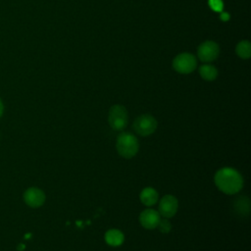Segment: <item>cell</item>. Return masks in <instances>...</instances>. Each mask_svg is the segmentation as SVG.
Returning a JSON list of instances; mask_svg holds the SVG:
<instances>
[{
  "mask_svg": "<svg viewBox=\"0 0 251 251\" xmlns=\"http://www.w3.org/2000/svg\"><path fill=\"white\" fill-rule=\"evenodd\" d=\"M235 51L238 57H240L241 59H248L251 56V44L249 41L247 40H242L240 41L236 47H235Z\"/></svg>",
  "mask_w": 251,
  "mask_h": 251,
  "instance_id": "14",
  "label": "cell"
},
{
  "mask_svg": "<svg viewBox=\"0 0 251 251\" xmlns=\"http://www.w3.org/2000/svg\"><path fill=\"white\" fill-rule=\"evenodd\" d=\"M199 74L203 79L212 81L218 76V70L212 65H202L199 68Z\"/></svg>",
  "mask_w": 251,
  "mask_h": 251,
  "instance_id": "12",
  "label": "cell"
},
{
  "mask_svg": "<svg viewBox=\"0 0 251 251\" xmlns=\"http://www.w3.org/2000/svg\"><path fill=\"white\" fill-rule=\"evenodd\" d=\"M209 6L211 7L212 10L220 12L224 7V3L222 0H209Z\"/></svg>",
  "mask_w": 251,
  "mask_h": 251,
  "instance_id": "16",
  "label": "cell"
},
{
  "mask_svg": "<svg viewBox=\"0 0 251 251\" xmlns=\"http://www.w3.org/2000/svg\"><path fill=\"white\" fill-rule=\"evenodd\" d=\"M2 113H3V104H2V102H1V100H0V117H1Z\"/></svg>",
  "mask_w": 251,
  "mask_h": 251,
  "instance_id": "18",
  "label": "cell"
},
{
  "mask_svg": "<svg viewBox=\"0 0 251 251\" xmlns=\"http://www.w3.org/2000/svg\"><path fill=\"white\" fill-rule=\"evenodd\" d=\"M197 66L196 57L191 53H180L173 60V68L179 74H190Z\"/></svg>",
  "mask_w": 251,
  "mask_h": 251,
  "instance_id": "3",
  "label": "cell"
},
{
  "mask_svg": "<svg viewBox=\"0 0 251 251\" xmlns=\"http://www.w3.org/2000/svg\"><path fill=\"white\" fill-rule=\"evenodd\" d=\"M220 19L222 21H227L229 19V14L228 13H222L220 16Z\"/></svg>",
  "mask_w": 251,
  "mask_h": 251,
  "instance_id": "17",
  "label": "cell"
},
{
  "mask_svg": "<svg viewBox=\"0 0 251 251\" xmlns=\"http://www.w3.org/2000/svg\"><path fill=\"white\" fill-rule=\"evenodd\" d=\"M24 199H25V202L28 206H30L32 208H37V207L41 206L44 203L45 194L39 188L30 187L25 192Z\"/></svg>",
  "mask_w": 251,
  "mask_h": 251,
  "instance_id": "8",
  "label": "cell"
},
{
  "mask_svg": "<svg viewBox=\"0 0 251 251\" xmlns=\"http://www.w3.org/2000/svg\"><path fill=\"white\" fill-rule=\"evenodd\" d=\"M118 153L125 158H132L136 155L139 145L137 138L130 132H122L119 134L116 142Z\"/></svg>",
  "mask_w": 251,
  "mask_h": 251,
  "instance_id": "2",
  "label": "cell"
},
{
  "mask_svg": "<svg viewBox=\"0 0 251 251\" xmlns=\"http://www.w3.org/2000/svg\"><path fill=\"white\" fill-rule=\"evenodd\" d=\"M160 221V214L156 210L146 209L139 215V222L141 226L147 229H153L157 227Z\"/></svg>",
  "mask_w": 251,
  "mask_h": 251,
  "instance_id": "9",
  "label": "cell"
},
{
  "mask_svg": "<svg viewBox=\"0 0 251 251\" xmlns=\"http://www.w3.org/2000/svg\"><path fill=\"white\" fill-rule=\"evenodd\" d=\"M157 226L159 227L160 231L163 232V233H168V232L171 230V228H172L171 223H170L166 218H165V219H162V220L160 219L159 224H158Z\"/></svg>",
  "mask_w": 251,
  "mask_h": 251,
  "instance_id": "15",
  "label": "cell"
},
{
  "mask_svg": "<svg viewBox=\"0 0 251 251\" xmlns=\"http://www.w3.org/2000/svg\"><path fill=\"white\" fill-rule=\"evenodd\" d=\"M215 183L226 194H234L243 186V178L240 174L231 168H223L215 175Z\"/></svg>",
  "mask_w": 251,
  "mask_h": 251,
  "instance_id": "1",
  "label": "cell"
},
{
  "mask_svg": "<svg viewBox=\"0 0 251 251\" xmlns=\"http://www.w3.org/2000/svg\"><path fill=\"white\" fill-rule=\"evenodd\" d=\"M157 125V121L154 117L149 114H144L135 119L132 127L137 134L141 136H147L155 131Z\"/></svg>",
  "mask_w": 251,
  "mask_h": 251,
  "instance_id": "5",
  "label": "cell"
},
{
  "mask_svg": "<svg viewBox=\"0 0 251 251\" xmlns=\"http://www.w3.org/2000/svg\"><path fill=\"white\" fill-rule=\"evenodd\" d=\"M24 248H25V245H24V244H21V245H19V247H18L19 250H22V249H24Z\"/></svg>",
  "mask_w": 251,
  "mask_h": 251,
  "instance_id": "19",
  "label": "cell"
},
{
  "mask_svg": "<svg viewBox=\"0 0 251 251\" xmlns=\"http://www.w3.org/2000/svg\"><path fill=\"white\" fill-rule=\"evenodd\" d=\"M233 208L240 216H246L249 213V199L245 196L238 197L233 203Z\"/></svg>",
  "mask_w": 251,
  "mask_h": 251,
  "instance_id": "13",
  "label": "cell"
},
{
  "mask_svg": "<svg viewBox=\"0 0 251 251\" xmlns=\"http://www.w3.org/2000/svg\"><path fill=\"white\" fill-rule=\"evenodd\" d=\"M177 200L173 195L164 196L159 203V214L164 218H172L177 211Z\"/></svg>",
  "mask_w": 251,
  "mask_h": 251,
  "instance_id": "7",
  "label": "cell"
},
{
  "mask_svg": "<svg viewBox=\"0 0 251 251\" xmlns=\"http://www.w3.org/2000/svg\"><path fill=\"white\" fill-rule=\"evenodd\" d=\"M105 240L111 246H120L124 242V234L119 229H109L105 233Z\"/></svg>",
  "mask_w": 251,
  "mask_h": 251,
  "instance_id": "10",
  "label": "cell"
},
{
  "mask_svg": "<svg viewBox=\"0 0 251 251\" xmlns=\"http://www.w3.org/2000/svg\"><path fill=\"white\" fill-rule=\"evenodd\" d=\"M108 123L115 130H122L127 125V111L122 105L111 107L108 116Z\"/></svg>",
  "mask_w": 251,
  "mask_h": 251,
  "instance_id": "4",
  "label": "cell"
},
{
  "mask_svg": "<svg viewBox=\"0 0 251 251\" xmlns=\"http://www.w3.org/2000/svg\"><path fill=\"white\" fill-rule=\"evenodd\" d=\"M140 201L145 206H152L156 204L158 200V193L152 187H146L140 192Z\"/></svg>",
  "mask_w": 251,
  "mask_h": 251,
  "instance_id": "11",
  "label": "cell"
},
{
  "mask_svg": "<svg viewBox=\"0 0 251 251\" xmlns=\"http://www.w3.org/2000/svg\"><path fill=\"white\" fill-rule=\"evenodd\" d=\"M220 53L219 45L212 40H207L201 43L197 49L198 58L204 62L209 63L216 60Z\"/></svg>",
  "mask_w": 251,
  "mask_h": 251,
  "instance_id": "6",
  "label": "cell"
}]
</instances>
